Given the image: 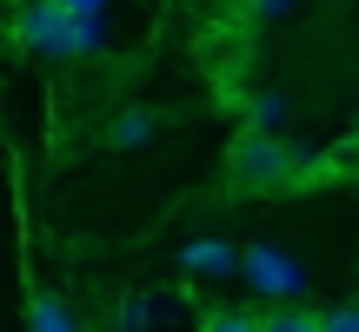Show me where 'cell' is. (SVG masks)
Returning <instances> with one entry per match:
<instances>
[{"label": "cell", "mask_w": 359, "mask_h": 332, "mask_svg": "<svg viewBox=\"0 0 359 332\" xmlns=\"http://www.w3.org/2000/svg\"><path fill=\"white\" fill-rule=\"evenodd\" d=\"M293 173H299L293 146L273 140V133H253V127H246L240 140L226 146V179H233L240 193H273V186H286Z\"/></svg>", "instance_id": "cell-1"}, {"label": "cell", "mask_w": 359, "mask_h": 332, "mask_svg": "<svg viewBox=\"0 0 359 332\" xmlns=\"http://www.w3.org/2000/svg\"><path fill=\"white\" fill-rule=\"evenodd\" d=\"M240 272L253 279V293H266V299H293L299 286H306V272H299V259L286 253V246H246L240 253Z\"/></svg>", "instance_id": "cell-2"}, {"label": "cell", "mask_w": 359, "mask_h": 332, "mask_svg": "<svg viewBox=\"0 0 359 332\" xmlns=\"http://www.w3.org/2000/svg\"><path fill=\"white\" fill-rule=\"evenodd\" d=\"M13 40H20L27 53H74V13L34 0V7L13 13Z\"/></svg>", "instance_id": "cell-3"}, {"label": "cell", "mask_w": 359, "mask_h": 332, "mask_svg": "<svg viewBox=\"0 0 359 332\" xmlns=\"http://www.w3.org/2000/svg\"><path fill=\"white\" fill-rule=\"evenodd\" d=\"M180 266H187V272H233V266H240V246H226V240H193L187 253H180Z\"/></svg>", "instance_id": "cell-4"}, {"label": "cell", "mask_w": 359, "mask_h": 332, "mask_svg": "<svg viewBox=\"0 0 359 332\" xmlns=\"http://www.w3.org/2000/svg\"><path fill=\"white\" fill-rule=\"evenodd\" d=\"M27 332H74V319H67V306L53 293H34L27 299Z\"/></svg>", "instance_id": "cell-5"}, {"label": "cell", "mask_w": 359, "mask_h": 332, "mask_svg": "<svg viewBox=\"0 0 359 332\" xmlns=\"http://www.w3.org/2000/svg\"><path fill=\"white\" fill-rule=\"evenodd\" d=\"M259 332H320V312H306V306H273L266 319H259Z\"/></svg>", "instance_id": "cell-6"}, {"label": "cell", "mask_w": 359, "mask_h": 332, "mask_svg": "<svg viewBox=\"0 0 359 332\" xmlns=\"http://www.w3.org/2000/svg\"><path fill=\"white\" fill-rule=\"evenodd\" d=\"M280 127H286V93H259L253 100V133H273V140H280Z\"/></svg>", "instance_id": "cell-7"}, {"label": "cell", "mask_w": 359, "mask_h": 332, "mask_svg": "<svg viewBox=\"0 0 359 332\" xmlns=\"http://www.w3.org/2000/svg\"><path fill=\"white\" fill-rule=\"evenodd\" d=\"M147 133H154V113H120L114 127H107V140H114V146H140Z\"/></svg>", "instance_id": "cell-8"}, {"label": "cell", "mask_w": 359, "mask_h": 332, "mask_svg": "<svg viewBox=\"0 0 359 332\" xmlns=\"http://www.w3.org/2000/svg\"><path fill=\"white\" fill-rule=\"evenodd\" d=\"M320 332H359V299H346V306H326V312H320Z\"/></svg>", "instance_id": "cell-9"}, {"label": "cell", "mask_w": 359, "mask_h": 332, "mask_svg": "<svg viewBox=\"0 0 359 332\" xmlns=\"http://www.w3.org/2000/svg\"><path fill=\"white\" fill-rule=\"evenodd\" d=\"M200 332H259V319H253V312H206Z\"/></svg>", "instance_id": "cell-10"}, {"label": "cell", "mask_w": 359, "mask_h": 332, "mask_svg": "<svg viewBox=\"0 0 359 332\" xmlns=\"http://www.w3.org/2000/svg\"><path fill=\"white\" fill-rule=\"evenodd\" d=\"M100 47V13H74V53H93Z\"/></svg>", "instance_id": "cell-11"}, {"label": "cell", "mask_w": 359, "mask_h": 332, "mask_svg": "<svg viewBox=\"0 0 359 332\" xmlns=\"http://www.w3.org/2000/svg\"><path fill=\"white\" fill-rule=\"evenodd\" d=\"M253 7V20H280V13H293V0H246Z\"/></svg>", "instance_id": "cell-12"}, {"label": "cell", "mask_w": 359, "mask_h": 332, "mask_svg": "<svg viewBox=\"0 0 359 332\" xmlns=\"http://www.w3.org/2000/svg\"><path fill=\"white\" fill-rule=\"evenodd\" d=\"M47 7H60V13H100L107 0H47Z\"/></svg>", "instance_id": "cell-13"}, {"label": "cell", "mask_w": 359, "mask_h": 332, "mask_svg": "<svg viewBox=\"0 0 359 332\" xmlns=\"http://www.w3.org/2000/svg\"><path fill=\"white\" fill-rule=\"evenodd\" d=\"M353 140H359V127H353Z\"/></svg>", "instance_id": "cell-14"}]
</instances>
